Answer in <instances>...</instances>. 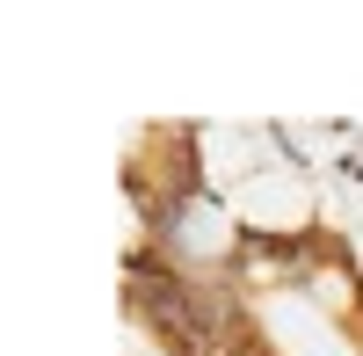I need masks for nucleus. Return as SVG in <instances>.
<instances>
[{
    "mask_svg": "<svg viewBox=\"0 0 363 356\" xmlns=\"http://www.w3.org/2000/svg\"><path fill=\"white\" fill-rule=\"evenodd\" d=\"M131 247L145 284L196 328L203 356H363V247L320 196H218L196 124H145L124 153Z\"/></svg>",
    "mask_w": 363,
    "mask_h": 356,
    "instance_id": "1",
    "label": "nucleus"
},
{
    "mask_svg": "<svg viewBox=\"0 0 363 356\" xmlns=\"http://www.w3.org/2000/svg\"><path fill=\"white\" fill-rule=\"evenodd\" d=\"M124 342H131V356H203L196 328L145 284H124Z\"/></svg>",
    "mask_w": 363,
    "mask_h": 356,
    "instance_id": "2",
    "label": "nucleus"
}]
</instances>
